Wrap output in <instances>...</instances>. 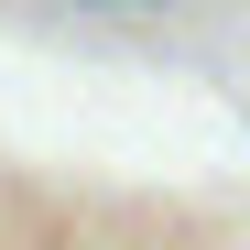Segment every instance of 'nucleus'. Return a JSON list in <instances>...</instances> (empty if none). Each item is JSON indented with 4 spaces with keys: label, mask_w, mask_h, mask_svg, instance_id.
Instances as JSON below:
<instances>
[{
    "label": "nucleus",
    "mask_w": 250,
    "mask_h": 250,
    "mask_svg": "<svg viewBox=\"0 0 250 250\" xmlns=\"http://www.w3.org/2000/svg\"><path fill=\"white\" fill-rule=\"evenodd\" d=\"M98 11H152V0H98Z\"/></svg>",
    "instance_id": "1"
}]
</instances>
